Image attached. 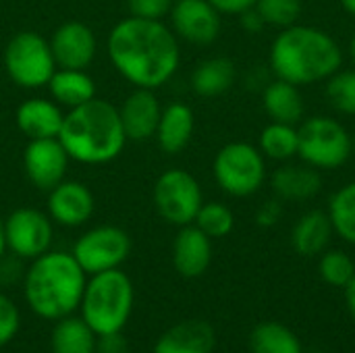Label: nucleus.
I'll return each instance as SVG.
<instances>
[{"label": "nucleus", "mask_w": 355, "mask_h": 353, "mask_svg": "<svg viewBox=\"0 0 355 353\" xmlns=\"http://www.w3.org/2000/svg\"><path fill=\"white\" fill-rule=\"evenodd\" d=\"M106 54L119 75L133 87L158 89L181 64L179 37L164 21L129 15L106 37Z\"/></svg>", "instance_id": "nucleus-1"}, {"label": "nucleus", "mask_w": 355, "mask_h": 353, "mask_svg": "<svg viewBox=\"0 0 355 353\" xmlns=\"http://www.w3.org/2000/svg\"><path fill=\"white\" fill-rule=\"evenodd\" d=\"M343 64L341 46L318 27H285L270 46V69L277 79L293 85H312L327 81Z\"/></svg>", "instance_id": "nucleus-2"}, {"label": "nucleus", "mask_w": 355, "mask_h": 353, "mask_svg": "<svg viewBox=\"0 0 355 353\" xmlns=\"http://www.w3.org/2000/svg\"><path fill=\"white\" fill-rule=\"evenodd\" d=\"M58 139L69 158L81 164L112 162L121 156L125 144L129 141L119 108L98 96L64 112Z\"/></svg>", "instance_id": "nucleus-3"}, {"label": "nucleus", "mask_w": 355, "mask_h": 353, "mask_svg": "<svg viewBox=\"0 0 355 353\" xmlns=\"http://www.w3.org/2000/svg\"><path fill=\"white\" fill-rule=\"evenodd\" d=\"M85 270L67 252H46L31 260L25 273L23 293L27 306L46 320L71 316L85 291Z\"/></svg>", "instance_id": "nucleus-4"}, {"label": "nucleus", "mask_w": 355, "mask_h": 353, "mask_svg": "<svg viewBox=\"0 0 355 353\" xmlns=\"http://www.w3.org/2000/svg\"><path fill=\"white\" fill-rule=\"evenodd\" d=\"M81 318L96 335L121 333L133 310V283L121 270L92 275L81 298Z\"/></svg>", "instance_id": "nucleus-5"}, {"label": "nucleus", "mask_w": 355, "mask_h": 353, "mask_svg": "<svg viewBox=\"0 0 355 353\" xmlns=\"http://www.w3.org/2000/svg\"><path fill=\"white\" fill-rule=\"evenodd\" d=\"M297 156L318 171L339 169L352 156V135L337 119L310 117L297 127Z\"/></svg>", "instance_id": "nucleus-6"}, {"label": "nucleus", "mask_w": 355, "mask_h": 353, "mask_svg": "<svg viewBox=\"0 0 355 353\" xmlns=\"http://www.w3.org/2000/svg\"><path fill=\"white\" fill-rule=\"evenodd\" d=\"M212 173L225 193L233 198L254 196L266 179L264 154L248 141H231L216 152Z\"/></svg>", "instance_id": "nucleus-7"}, {"label": "nucleus", "mask_w": 355, "mask_h": 353, "mask_svg": "<svg viewBox=\"0 0 355 353\" xmlns=\"http://www.w3.org/2000/svg\"><path fill=\"white\" fill-rule=\"evenodd\" d=\"M4 69L17 85L37 89L48 85L58 67L50 42L44 35L37 31H21L4 48Z\"/></svg>", "instance_id": "nucleus-8"}, {"label": "nucleus", "mask_w": 355, "mask_h": 353, "mask_svg": "<svg viewBox=\"0 0 355 353\" xmlns=\"http://www.w3.org/2000/svg\"><path fill=\"white\" fill-rule=\"evenodd\" d=\"M154 206L156 212L175 227L193 225L202 204V187L198 179L183 169L164 171L154 183Z\"/></svg>", "instance_id": "nucleus-9"}, {"label": "nucleus", "mask_w": 355, "mask_h": 353, "mask_svg": "<svg viewBox=\"0 0 355 353\" xmlns=\"http://www.w3.org/2000/svg\"><path fill=\"white\" fill-rule=\"evenodd\" d=\"M131 252L129 235L112 225H102L85 231L73 246V258L85 275H98L119 268Z\"/></svg>", "instance_id": "nucleus-10"}, {"label": "nucleus", "mask_w": 355, "mask_h": 353, "mask_svg": "<svg viewBox=\"0 0 355 353\" xmlns=\"http://www.w3.org/2000/svg\"><path fill=\"white\" fill-rule=\"evenodd\" d=\"M6 250L23 260L46 254L54 239L52 218L35 208H17L4 218Z\"/></svg>", "instance_id": "nucleus-11"}, {"label": "nucleus", "mask_w": 355, "mask_h": 353, "mask_svg": "<svg viewBox=\"0 0 355 353\" xmlns=\"http://www.w3.org/2000/svg\"><path fill=\"white\" fill-rule=\"evenodd\" d=\"M69 154L58 137L29 139L23 152V169L29 183L42 191H50L67 179Z\"/></svg>", "instance_id": "nucleus-12"}, {"label": "nucleus", "mask_w": 355, "mask_h": 353, "mask_svg": "<svg viewBox=\"0 0 355 353\" xmlns=\"http://www.w3.org/2000/svg\"><path fill=\"white\" fill-rule=\"evenodd\" d=\"M168 17L175 35L196 46L212 44L223 27L220 12L208 0H175Z\"/></svg>", "instance_id": "nucleus-13"}, {"label": "nucleus", "mask_w": 355, "mask_h": 353, "mask_svg": "<svg viewBox=\"0 0 355 353\" xmlns=\"http://www.w3.org/2000/svg\"><path fill=\"white\" fill-rule=\"evenodd\" d=\"M48 42L58 69H87L98 52L96 33L81 21L58 25Z\"/></svg>", "instance_id": "nucleus-14"}, {"label": "nucleus", "mask_w": 355, "mask_h": 353, "mask_svg": "<svg viewBox=\"0 0 355 353\" xmlns=\"http://www.w3.org/2000/svg\"><path fill=\"white\" fill-rule=\"evenodd\" d=\"M94 193L81 181L64 179L48 191V216L62 227H81L94 214Z\"/></svg>", "instance_id": "nucleus-15"}, {"label": "nucleus", "mask_w": 355, "mask_h": 353, "mask_svg": "<svg viewBox=\"0 0 355 353\" xmlns=\"http://www.w3.org/2000/svg\"><path fill=\"white\" fill-rule=\"evenodd\" d=\"M121 123L127 139L146 141L156 135V127L162 114V106L154 94V89L135 87L119 108Z\"/></svg>", "instance_id": "nucleus-16"}, {"label": "nucleus", "mask_w": 355, "mask_h": 353, "mask_svg": "<svg viewBox=\"0 0 355 353\" xmlns=\"http://www.w3.org/2000/svg\"><path fill=\"white\" fill-rule=\"evenodd\" d=\"M212 262V239L196 225H185L173 243L175 270L185 279L202 277Z\"/></svg>", "instance_id": "nucleus-17"}, {"label": "nucleus", "mask_w": 355, "mask_h": 353, "mask_svg": "<svg viewBox=\"0 0 355 353\" xmlns=\"http://www.w3.org/2000/svg\"><path fill=\"white\" fill-rule=\"evenodd\" d=\"M17 127L27 139H48L58 137L64 112L54 100L48 98H27L17 108Z\"/></svg>", "instance_id": "nucleus-18"}, {"label": "nucleus", "mask_w": 355, "mask_h": 353, "mask_svg": "<svg viewBox=\"0 0 355 353\" xmlns=\"http://www.w3.org/2000/svg\"><path fill=\"white\" fill-rule=\"evenodd\" d=\"M270 185H272V191L279 200L306 202V200H312L320 193L322 177H320L318 169H314L306 162H302V164L285 162L281 169L275 171Z\"/></svg>", "instance_id": "nucleus-19"}, {"label": "nucleus", "mask_w": 355, "mask_h": 353, "mask_svg": "<svg viewBox=\"0 0 355 353\" xmlns=\"http://www.w3.org/2000/svg\"><path fill=\"white\" fill-rule=\"evenodd\" d=\"M214 329L206 320H185L171 327L154 345V353H212Z\"/></svg>", "instance_id": "nucleus-20"}, {"label": "nucleus", "mask_w": 355, "mask_h": 353, "mask_svg": "<svg viewBox=\"0 0 355 353\" xmlns=\"http://www.w3.org/2000/svg\"><path fill=\"white\" fill-rule=\"evenodd\" d=\"M196 127L193 110L183 102H173L162 108L158 127H156V141L164 154H179L191 141Z\"/></svg>", "instance_id": "nucleus-21"}, {"label": "nucleus", "mask_w": 355, "mask_h": 353, "mask_svg": "<svg viewBox=\"0 0 355 353\" xmlns=\"http://www.w3.org/2000/svg\"><path fill=\"white\" fill-rule=\"evenodd\" d=\"M52 100L71 110L96 98V83L85 69H56L48 85Z\"/></svg>", "instance_id": "nucleus-22"}, {"label": "nucleus", "mask_w": 355, "mask_h": 353, "mask_svg": "<svg viewBox=\"0 0 355 353\" xmlns=\"http://www.w3.org/2000/svg\"><path fill=\"white\" fill-rule=\"evenodd\" d=\"M262 104H264L266 114L275 123L297 125L306 112L300 87L289 81H283V79L266 83L264 94H262Z\"/></svg>", "instance_id": "nucleus-23"}, {"label": "nucleus", "mask_w": 355, "mask_h": 353, "mask_svg": "<svg viewBox=\"0 0 355 353\" xmlns=\"http://www.w3.org/2000/svg\"><path fill=\"white\" fill-rule=\"evenodd\" d=\"M333 233L335 229L329 212L310 210L295 223L291 233V243L300 256H318L331 243Z\"/></svg>", "instance_id": "nucleus-24"}, {"label": "nucleus", "mask_w": 355, "mask_h": 353, "mask_svg": "<svg viewBox=\"0 0 355 353\" xmlns=\"http://www.w3.org/2000/svg\"><path fill=\"white\" fill-rule=\"evenodd\" d=\"M235 64L225 56L202 60L191 73V89L202 98H216L229 92L235 83Z\"/></svg>", "instance_id": "nucleus-25"}, {"label": "nucleus", "mask_w": 355, "mask_h": 353, "mask_svg": "<svg viewBox=\"0 0 355 353\" xmlns=\"http://www.w3.org/2000/svg\"><path fill=\"white\" fill-rule=\"evenodd\" d=\"M96 333L83 318L64 316L52 331V353H96Z\"/></svg>", "instance_id": "nucleus-26"}, {"label": "nucleus", "mask_w": 355, "mask_h": 353, "mask_svg": "<svg viewBox=\"0 0 355 353\" xmlns=\"http://www.w3.org/2000/svg\"><path fill=\"white\" fill-rule=\"evenodd\" d=\"M252 353H304L300 337L283 322L266 320L250 333Z\"/></svg>", "instance_id": "nucleus-27"}, {"label": "nucleus", "mask_w": 355, "mask_h": 353, "mask_svg": "<svg viewBox=\"0 0 355 353\" xmlns=\"http://www.w3.org/2000/svg\"><path fill=\"white\" fill-rule=\"evenodd\" d=\"M260 152L270 160L289 162L297 156V127L272 121L260 135Z\"/></svg>", "instance_id": "nucleus-28"}, {"label": "nucleus", "mask_w": 355, "mask_h": 353, "mask_svg": "<svg viewBox=\"0 0 355 353\" xmlns=\"http://www.w3.org/2000/svg\"><path fill=\"white\" fill-rule=\"evenodd\" d=\"M329 216L335 233L355 246V181L337 189L329 202Z\"/></svg>", "instance_id": "nucleus-29"}, {"label": "nucleus", "mask_w": 355, "mask_h": 353, "mask_svg": "<svg viewBox=\"0 0 355 353\" xmlns=\"http://www.w3.org/2000/svg\"><path fill=\"white\" fill-rule=\"evenodd\" d=\"M193 225L204 231L210 239L227 237L235 227V216L229 206L220 202H204Z\"/></svg>", "instance_id": "nucleus-30"}, {"label": "nucleus", "mask_w": 355, "mask_h": 353, "mask_svg": "<svg viewBox=\"0 0 355 353\" xmlns=\"http://www.w3.org/2000/svg\"><path fill=\"white\" fill-rule=\"evenodd\" d=\"M318 273L327 285L345 289L347 283L355 277V262L349 254H345L341 250H331L320 256Z\"/></svg>", "instance_id": "nucleus-31"}, {"label": "nucleus", "mask_w": 355, "mask_h": 353, "mask_svg": "<svg viewBox=\"0 0 355 353\" xmlns=\"http://www.w3.org/2000/svg\"><path fill=\"white\" fill-rule=\"evenodd\" d=\"M327 98L337 112L355 117V69H339L327 79Z\"/></svg>", "instance_id": "nucleus-32"}, {"label": "nucleus", "mask_w": 355, "mask_h": 353, "mask_svg": "<svg viewBox=\"0 0 355 353\" xmlns=\"http://www.w3.org/2000/svg\"><path fill=\"white\" fill-rule=\"evenodd\" d=\"M254 8L262 17L264 25L285 29L297 23L302 15V0H256Z\"/></svg>", "instance_id": "nucleus-33"}, {"label": "nucleus", "mask_w": 355, "mask_h": 353, "mask_svg": "<svg viewBox=\"0 0 355 353\" xmlns=\"http://www.w3.org/2000/svg\"><path fill=\"white\" fill-rule=\"evenodd\" d=\"M19 322L21 316L17 306L4 293H0V347L10 343L12 337L19 333Z\"/></svg>", "instance_id": "nucleus-34"}, {"label": "nucleus", "mask_w": 355, "mask_h": 353, "mask_svg": "<svg viewBox=\"0 0 355 353\" xmlns=\"http://www.w3.org/2000/svg\"><path fill=\"white\" fill-rule=\"evenodd\" d=\"M173 2L175 0H127V8L133 17L162 21L171 12Z\"/></svg>", "instance_id": "nucleus-35"}, {"label": "nucleus", "mask_w": 355, "mask_h": 353, "mask_svg": "<svg viewBox=\"0 0 355 353\" xmlns=\"http://www.w3.org/2000/svg\"><path fill=\"white\" fill-rule=\"evenodd\" d=\"M281 214H283L281 202L268 200V202H264V204L258 208V212H256V223H258L260 227L268 229V227H275V225L281 221Z\"/></svg>", "instance_id": "nucleus-36"}, {"label": "nucleus", "mask_w": 355, "mask_h": 353, "mask_svg": "<svg viewBox=\"0 0 355 353\" xmlns=\"http://www.w3.org/2000/svg\"><path fill=\"white\" fill-rule=\"evenodd\" d=\"M96 339V353H127V341L121 333L98 335Z\"/></svg>", "instance_id": "nucleus-37"}, {"label": "nucleus", "mask_w": 355, "mask_h": 353, "mask_svg": "<svg viewBox=\"0 0 355 353\" xmlns=\"http://www.w3.org/2000/svg\"><path fill=\"white\" fill-rule=\"evenodd\" d=\"M220 15H241L256 6V0H208Z\"/></svg>", "instance_id": "nucleus-38"}, {"label": "nucleus", "mask_w": 355, "mask_h": 353, "mask_svg": "<svg viewBox=\"0 0 355 353\" xmlns=\"http://www.w3.org/2000/svg\"><path fill=\"white\" fill-rule=\"evenodd\" d=\"M239 23H241V27H243L245 31H250V33H256V31H260V29L264 27V21H262V17L258 15L256 8H250V10L241 12V15H239Z\"/></svg>", "instance_id": "nucleus-39"}, {"label": "nucleus", "mask_w": 355, "mask_h": 353, "mask_svg": "<svg viewBox=\"0 0 355 353\" xmlns=\"http://www.w3.org/2000/svg\"><path fill=\"white\" fill-rule=\"evenodd\" d=\"M345 302H347V310H349L352 318L355 320V277L345 287Z\"/></svg>", "instance_id": "nucleus-40"}, {"label": "nucleus", "mask_w": 355, "mask_h": 353, "mask_svg": "<svg viewBox=\"0 0 355 353\" xmlns=\"http://www.w3.org/2000/svg\"><path fill=\"white\" fill-rule=\"evenodd\" d=\"M6 252V239H4V218L0 216V262H2V256Z\"/></svg>", "instance_id": "nucleus-41"}, {"label": "nucleus", "mask_w": 355, "mask_h": 353, "mask_svg": "<svg viewBox=\"0 0 355 353\" xmlns=\"http://www.w3.org/2000/svg\"><path fill=\"white\" fill-rule=\"evenodd\" d=\"M341 6H343L352 17H355V0H341Z\"/></svg>", "instance_id": "nucleus-42"}, {"label": "nucleus", "mask_w": 355, "mask_h": 353, "mask_svg": "<svg viewBox=\"0 0 355 353\" xmlns=\"http://www.w3.org/2000/svg\"><path fill=\"white\" fill-rule=\"evenodd\" d=\"M349 56H352V60H354L355 64V33L354 37H352V42H349Z\"/></svg>", "instance_id": "nucleus-43"}, {"label": "nucleus", "mask_w": 355, "mask_h": 353, "mask_svg": "<svg viewBox=\"0 0 355 353\" xmlns=\"http://www.w3.org/2000/svg\"><path fill=\"white\" fill-rule=\"evenodd\" d=\"M352 156L355 158V133L352 135Z\"/></svg>", "instance_id": "nucleus-44"}]
</instances>
